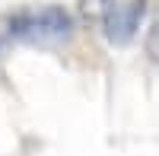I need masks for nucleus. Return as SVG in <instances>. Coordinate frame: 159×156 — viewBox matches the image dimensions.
<instances>
[{
    "label": "nucleus",
    "instance_id": "2",
    "mask_svg": "<svg viewBox=\"0 0 159 156\" xmlns=\"http://www.w3.org/2000/svg\"><path fill=\"white\" fill-rule=\"evenodd\" d=\"M147 3L150 0H118L115 10L105 16L102 22V35L108 45H127L134 42V35L140 32L143 25V16H147Z\"/></svg>",
    "mask_w": 159,
    "mask_h": 156
},
{
    "label": "nucleus",
    "instance_id": "3",
    "mask_svg": "<svg viewBox=\"0 0 159 156\" xmlns=\"http://www.w3.org/2000/svg\"><path fill=\"white\" fill-rule=\"evenodd\" d=\"M118 0H80L76 3V13H80V19L83 22H105V16L115 10Z\"/></svg>",
    "mask_w": 159,
    "mask_h": 156
},
{
    "label": "nucleus",
    "instance_id": "1",
    "mask_svg": "<svg viewBox=\"0 0 159 156\" xmlns=\"http://www.w3.org/2000/svg\"><path fill=\"white\" fill-rule=\"evenodd\" d=\"M10 32L22 42H57L73 32V16L57 3L38 10H19L16 16H10Z\"/></svg>",
    "mask_w": 159,
    "mask_h": 156
},
{
    "label": "nucleus",
    "instance_id": "4",
    "mask_svg": "<svg viewBox=\"0 0 159 156\" xmlns=\"http://www.w3.org/2000/svg\"><path fill=\"white\" fill-rule=\"evenodd\" d=\"M147 51L153 57H159V10L153 13V22H150V32H147Z\"/></svg>",
    "mask_w": 159,
    "mask_h": 156
}]
</instances>
